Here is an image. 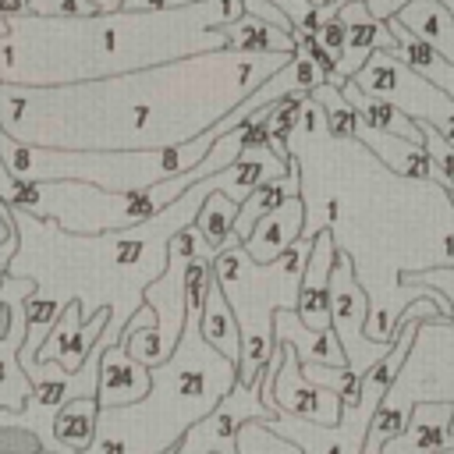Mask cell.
I'll return each instance as SVG.
<instances>
[{
	"label": "cell",
	"instance_id": "obj_29",
	"mask_svg": "<svg viewBox=\"0 0 454 454\" xmlns=\"http://www.w3.org/2000/svg\"><path fill=\"white\" fill-rule=\"evenodd\" d=\"M312 39H316L333 60H340V53H344V46H348V25H344L340 18H326V21L312 32Z\"/></svg>",
	"mask_w": 454,
	"mask_h": 454
},
{
	"label": "cell",
	"instance_id": "obj_35",
	"mask_svg": "<svg viewBox=\"0 0 454 454\" xmlns=\"http://www.w3.org/2000/svg\"><path fill=\"white\" fill-rule=\"evenodd\" d=\"M309 4H312V7H316V11H323V7H330V4H333V0H309Z\"/></svg>",
	"mask_w": 454,
	"mask_h": 454
},
{
	"label": "cell",
	"instance_id": "obj_26",
	"mask_svg": "<svg viewBox=\"0 0 454 454\" xmlns=\"http://www.w3.org/2000/svg\"><path fill=\"white\" fill-rule=\"evenodd\" d=\"M0 202H7L11 209H25V213L35 209V184L14 177V170L7 167L4 156H0Z\"/></svg>",
	"mask_w": 454,
	"mask_h": 454
},
{
	"label": "cell",
	"instance_id": "obj_9",
	"mask_svg": "<svg viewBox=\"0 0 454 454\" xmlns=\"http://www.w3.org/2000/svg\"><path fill=\"white\" fill-rule=\"evenodd\" d=\"M110 319H114V309H99L92 319H85L82 301H71V305L64 309V316L57 319V326L50 330V337L43 340L35 362H57V365H64L67 372L82 369L85 358L92 355L96 340L106 333Z\"/></svg>",
	"mask_w": 454,
	"mask_h": 454
},
{
	"label": "cell",
	"instance_id": "obj_30",
	"mask_svg": "<svg viewBox=\"0 0 454 454\" xmlns=\"http://www.w3.org/2000/svg\"><path fill=\"white\" fill-rule=\"evenodd\" d=\"M21 248V238H18V227H14V216H11V206L0 202V252H11L18 255Z\"/></svg>",
	"mask_w": 454,
	"mask_h": 454
},
{
	"label": "cell",
	"instance_id": "obj_11",
	"mask_svg": "<svg viewBox=\"0 0 454 454\" xmlns=\"http://www.w3.org/2000/svg\"><path fill=\"white\" fill-rule=\"evenodd\" d=\"M337 18L348 25V46H344V53H340V60H337V67H333V74H330V85L340 89L344 82H351V78L369 64V57H372L376 50H397V39H394V32L387 28V21H376V18L369 14L365 0L344 4V7L337 11Z\"/></svg>",
	"mask_w": 454,
	"mask_h": 454
},
{
	"label": "cell",
	"instance_id": "obj_1",
	"mask_svg": "<svg viewBox=\"0 0 454 454\" xmlns=\"http://www.w3.org/2000/svg\"><path fill=\"white\" fill-rule=\"evenodd\" d=\"M291 60V53L216 50L78 85L0 82V128L53 149H167L220 124Z\"/></svg>",
	"mask_w": 454,
	"mask_h": 454
},
{
	"label": "cell",
	"instance_id": "obj_38",
	"mask_svg": "<svg viewBox=\"0 0 454 454\" xmlns=\"http://www.w3.org/2000/svg\"><path fill=\"white\" fill-rule=\"evenodd\" d=\"M450 433H454V422H450Z\"/></svg>",
	"mask_w": 454,
	"mask_h": 454
},
{
	"label": "cell",
	"instance_id": "obj_37",
	"mask_svg": "<svg viewBox=\"0 0 454 454\" xmlns=\"http://www.w3.org/2000/svg\"><path fill=\"white\" fill-rule=\"evenodd\" d=\"M440 4H447V7H450V11H454V0H440Z\"/></svg>",
	"mask_w": 454,
	"mask_h": 454
},
{
	"label": "cell",
	"instance_id": "obj_21",
	"mask_svg": "<svg viewBox=\"0 0 454 454\" xmlns=\"http://www.w3.org/2000/svg\"><path fill=\"white\" fill-rule=\"evenodd\" d=\"M99 401L96 397H78L71 404L60 408L57 422H53V436L57 443L67 450V454H82L96 443V433H99Z\"/></svg>",
	"mask_w": 454,
	"mask_h": 454
},
{
	"label": "cell",
	"instance_id": "obj_17",
	"mask_svg": "<svg viewBox=\"0 0 454 454\" xmlns=\"http://www.w3.org/2000/svg\"><path fill=\"white\" fill-rule=\"evenodd\" d=\"M291 156H294V153H291ZM298 170H301V167H298V156H294L287 174H280V177H273V181L252 188V195L238 206V220H234V234H238L241 241L252 238V231H255V223H259L262 216H270V213H273L277 206H284L291 195H301V174H298Z\"/></svg>",
	"mask_w": 454,
	"mask_h": 454
},
{
	"label": "cell",
	"instance_id": "obj_33",
	"mask_svg": "<svg viewBox=\"0 0 454 454\" xmlns=\"http://www.w3.org/2000/svg\"><path fill=\"white\" fill-rule=\"evenodd\" d=\"M408 4H411V0H365L369 14H372L376 21H390V18H397Z\"/></svg>",
	"mask_w": 454,
	"mask_h": 454
},
{
	"label": "cell",
	"instance_id": "obj_31",
	"mask_svg": "<svg viewBox=\"0 0 454 454\" xmlns=\"http://www.w3.org/2000/svg\"><path fill=\"white\" fill-rule=\"evenodd\" d=\"M32 11V0H0V39L11 35V21L25 18Z\"/></svg>",
	"mask_w": 454,
	"mask_h": 454
},
{
	"label": "cell",
	"instance_id": "obj_2",
	"mask_svg": "<svg viewBox=\"0 0 454 454\" xmlns=\"http://www.w3.org/2000/svg\"><path fill=\"white\" fill-rule=\"evenodd\" d=\"M245 14L241 0H195L177 11H114L89 18H39L11 21L0 39L4 85H78L160 67L184 57L227 50V28Z\"/></svg>",
	"mask_w": 454,
	"mask_h": 454
},
{
	"label": "cell",
	"instance_id": "obj_7",
	"mask_svg": "<svg viewBox=\"0 0 454 454\" xmlns=\"http://www.w3.org/2000/svg\"><path fill=\"white\" fill-rule=\"evenodd\" d=\"M255 419H277L273 408L262 401V383L248 387V383H234V390L199 422L192 426L181 443L174 447V454H238V433L245 422Z\"/></svg>",
	"mask_w": 454,
	"mask_h": 454
},
{
	"label": "cell",
	"instance_id": "obj_4",
	"mask_svg": "<svg viewBox=\"0 0 454 454\" xmlns=\"http://www.w3.org/2000/svg\"><path fill=\"white\" fill-rule=\"evenodd\" d=\"M309 252H312V238H298L280 259L255 262L248 255L245 241L238 234H231L227 245L216 248V255H213V273L241 323L238 380L248 387L262 383V369L273 358V348H277L273 316L280 309H298Z\"/></svg>",
	"mask_w": 454,
	"mask_h": 454
},
{
	"label": "cell",
	"instance_id": "obj_27",
	"mask_svg": "<svg viewBox=\"0 0 454 454\" xmlns=\"http://www.w3.org/2000/svg\"><path fill=\"white\" fill-rule=\"evenodd\" d=\"M39 18H89L99 14L92 0H32V11Z\"/></svg>",
	"mask_w": 454,
	"mask_h": 454
},
{
	"label": "cell",
	"instance_id": "obj_14",
	"mask_svg": "<svg viewBox=\"0 0 454 454\" xmlns=\"http://www.w3.org/2000/svg\"><path fill=\"white\" fill-rule=\"evenodd\" d=\"M305 216H309V206L301 195H291L284 206H277L270 216H262L252 231V238L245 241L248 255L255 262H273L280 259L298 238H305Z\"/></svg>",
	"mask_w": 454,
	"mask_h": 454
},
{
	"label": "cell",
	"instance_id": "obj_13",
	"mask_svg": "<svg viewBox=\"0 0 454 454\" xmlns=\"http://www.w3.org/2000/svg\"><path fill=\"white\" fill-rule=\"evenodd\" d=\"M454 401H415L411 422L401 436H394L383 454H443L454 450Z\"/></svg>",
	"mask_w": 454,
	"mask_h": 454
},
{
	"label": "cell",
	"instance_id": "obj_10",
	"mask_svg": "<svg viewBox=\"0 0 454 454\" xmlns=\"http://www.w3.org/2000/svg\"><path fill=\"white\" fill-rule=\"evenodd\" d=\"M337 238L330 227H319L312 238V252L305 262V277H301V294H298V316L309 330L316 333H330L333 330V312H330V273L337 262Z\"/></svg>",
	"mask_w": 454,
	"mask_h": 454
},
{
	"label": "cell",
	"instance_id": "obj_15",
	"mask_svg": "<svg viewBox=\"0 0 454 454\" xmlns=\"http://www.w3.org/2000/svg\"><path fill=\"white\" fill-rule=\"evenodd\" d=\"M355 142H362L365 149H372V153H376L394 174H401V177H415V181H436V184H443V174H440L436 160H433V156L426 153V145H419V142H408V138L376 131V128H369V124H358Z\"/></svg>",
	"mask_w": 454,
	"mask_h": 454
},
{
	"label": "cell",
	"instance_id": "obj_3",
	"mask_svg": "<svg viewBox=\"0 0 454 454\" xmlns=\"http://www.w3.org/2000/svg\"><path fill=\"white\" fill-rule=\"evenodd\" d=\"M238 383V362L202 333V309H188L177 351L153 369V390L124 408L99 411L96 443L82 454H167Z\"/></svg>",
	"mask_w": 454,
	"mask_h": 454
},
{
	"label": "cell",
	"instance_id": "obj_20",
	"mask_svg": "<svg viewBox=\"0 0 454 454\" xmlns=\"http://www.w3.org/2000/svg\"><path fill=\"white\" fill-rule=\"evenodd\" d=\"M202 333H206V340L220 355H227L231 362H241V323H238V316H234V309H231V301H227V294H223V287H220L216 277H213V284L206 291Z\"/></svg>",
	"mask_w": 454,
	"mask_h": 454
},
{
	"label": "cell",
	"instance_id": "obj_28",
	"mask_svg": "<svg viewBox=\"0 0 454 454\" xmlns=\"http://www.w3.org/2000/svg\"><path fill=\"white\" fill-rule=\"evenodd\" d=\"M291 25H294V32H305V35H312L323 21H319V11L309 4V0H270Z\"/></svg>",
	"mask_w": 454,
	"mask_h": 454
},
{
	"label": "cell",
	"instance_id": "obj_12",
	"mask_svg": "<svg viewBox=\"0 0 454 454\" xmlns=\"http://www.w3.org/2000/svg\"><path fill=\"white\" fill-rule=\"evenodd\" d=\"M149 390H153V369H145L142 362H135V358L128 355L124 337H117V340L103 351V358H99V390H96L99 408H124V404H135V401H142Z\"/></svg>",
	"mask_w": 454,
	"mask_h": 454
},
{
	"label": "cell",
	"instance_id": "obj_25",
	"mask_svg": "<svg viewBox=\"0 0 454 454\" xmlns=\"http://www.w3.org/2000/svg\"><path fill=\"white\" fill-rule=\"evenodd\" d=\"M419 128H422V135H426V153L436 160V167H440V174H443V188L454 192V142H450L433 121H426V117H419Z\"/></svg>",
	"mask_w": 454,
	"mask_h": 454
},
{
	"label": "cell",
	"instance_id": "obj_16",
	"mask_svg": "<svg viewBox=\"0 0 454 454\" xmlns=\"http://www.w3.org/2000/svg\"><path fill=\"white\" fill-rule=\"evenodd\" d=\"M340 92H344V99L351 103V110L358 114V121H362V124H369V128H376V131H387V135H397V138H408V142L426 145V135H422L419 121H415V117H408L401 106H394V103H387V99L369 96L365 89H358V82H355V78H351V82H344V85H340Z\"/></svg>",
	"mask_w": 454,
	"mask_h": 454
},
{
	"label": "cell",
	"instance_id": "obj_24",
	"mask_svg": "<svg viewBox=\"0 0 454 454\" xmlns=\"http://www.w3.org/2000/svg\"><path fill=\"white\" fill-rule=\"evenodd\" d=\"M238 454H305L298 443H291L287 436L273 433L262 419L245 422L238 433Z\"/></svg>",
	"mask_w": 454,
	"mask_h": 454
},
{
	"label": "cell",
	"instance_id": "obj_36",
	"mask_svg": "<svg viewBox=\"0 0 454 454\" xmlns=\"http://www.w3.org/2000/svg\"><path fill=\"white\" fill-rule=\"evenodd\" d=\"M0 454H11V450H0ZM35 454H50V450H35Z\"/></svg>",
	"mask_w": 454,
	"mask_h": 454
},
{
	"label": "cell",
	"instance_id": "obj_18",
	"mask_svg": "<svg viewBox=\"0 0 454 454\" xmlns=\"http://www.w3.org/2000/svg\"><path fill=\"white\" fill-rule=\"evenodd\" d=\"M397 21L411 28L426 46H433L450 67H454V11L440 0H411Z\"/></svg>",
	"mask_w": 454,
	"mask_h": 454
},
{
	"label": "cell",
	"instance_id": "obj_5",
	"mask_svg": "<svg viewBox=\"0 0 454 454\" xmlns=\"http://www.w3.org/2000/svg\"><path fill=\"white\" fill-rule=\"evenodd\" d=\"M330 312H333V333L348 355V369H355L358 376H365L383 355H390L394 340H372L365 333V319H369V298L362 291V284L355 280V262L348 252H337L333 273H330Z\"/></svg>",
	"mask_w": 454,
	"mask_h": 454
},
{
	"label": "cell",
	"instance_id": "obj_23",
	"mask_svg": "<svg viewBox=\"0 0 454 454\" xmlns=\"http://www.w3.org/2000/svg\"><path fill=\"white\" fill-rule=\"evenodd\" d=\"M312 99L323 106V114H326V128H330V135L337 138V142H355V131H358V114L351 110V103L344 99V92L337 89V85H319L316 92H312Z\"/></svg>",
	"mask_w": 454,
	"mask_h": 454
},
{
	"label": "cell",
	"instance_id": "obj_19",
	"mask_svg": "<svg viewBox=\"0 0 454 454\" xmlns=\"http://www.w3.org/2000/svg\"><path fill=\"white\" fill-rule=\"evenodd\" d=\"M227 28V50L234 53H298V43H294V32L273 25V21H262L255 14H241L238 21L223 25Z\"/></svg>",
	"mask_w": 454,
	"mask_h": 454
},
{
	"label": "cell",
	"instance_id": "obj_6",
	"mask_svg": "<svg viewBox=\"0 0 454 454\" xmlns=\"http://www.w3.org/2000/svg\"><path fill=\"white\" fill-rule=\"evenodd\" d=\"M35 294V280L7 277L0 287V411H21L35 390L21 365V348L28 337L25 301Z\"/></svg>",
	"mask_w": 454,
	"mask_h": 454
},
{
	"label": "cell",
	"instance_id": "obj_34",
	"mask_svg": "<svg viewBox=\"0 0 454 454\" xmlns=\"http://www.w3.org/2000/svg\"><path fill=\"white\" fill-rule=\"evenodd\" d=\"M92 4H96L99 14H114V11H124L128 0H92Z\"/></svg>",
	"mask_w": 454,
	"mask_h": 454
},
{
	"label": "cell",
	"instance_id": "obj_8",
	"mask_svg": "<svg viewBox=\"0 0 454 454\" xmlns=\"http://www.w3.org/2000/svg\"><path fill=\"white\" fill-rule=\"evenodd\" d=\"M284 344V365L277 372V383H273V404L280 415H294V419H305V422H316V426H340L344 419V401L340 394L326 390V387H316L305 369H301V358L298 351Z\"/></svg>",
	"mask_w": 454,
	"mask_h": 454
},
{
	"label": "cell",
	"instance_id": "obj_32",
	"mask_svg": "<svg viewBox=\"0 0 454 454\" xmlns=\"http://www.w3.org/2000/svg\"><path fill=\"white\" fill-rule=\"evenodd\" d=\"M195 0H128L124 11H142V14H156V11H177V7H188Z\"/></svg>",
	"mask_w": 454,
	"mask_h": 454
},
{
	"label": "cell",
	"instance_id": "obj_22",
	"mask_svg": "<svg viewBox=\"0 0 454 454\" xmlns=\"http://www.w3.org/2000/svg\"><path fill=\"white\" fill-rule=\"evenodd\" d=\"M238 206H241V202H234L227 192H213V195L202 202V209H199V216H195V231L206 238V245H209L213 252L223 248L227 238L234 234Z\"/></svg>",
	"mask_w": 454,
	"mask_h": 454
},
{
	"label": "cell",
	"instance_id": "obj_39",
	"mask_svg": "<svg viewBox=\"0 0 454 454\" xmlns=\"http://www.w3.org/2000/svg\"><path fill=\"white\" fill-rule=\"evenodd\" d=\"M167 454H174V450H167Z\"/></svg>",
	"mask_w": 454,
	"mask_h": 454
}]
</instances>
